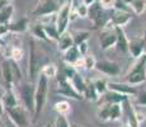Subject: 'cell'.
I'll return each mask as SVG.
<instances>
[{
    "label": "cell",
    "mask_w": 146,
    "mask_h": 127,
    "mask_svg": "<svg viewBox=\"0 0 146 127\" xmlns=\"http://www.w3.org/2000/svg\"><path fill=\"white\" fill-rule=\"evenodd\" d=\"M7 113L9 116L10 121L17 127H29L31 120H29V112L24 108L23 104L13 107V108L7 109Z\"/></svg>",
    "instance_id": "obj_6"
},
{
    "label": "cell",
    "mask_w": 146,
    "mask_h": 127,
    "mask_svg": "<svg viewBox=\"0 0 146 127\" xmlns=\"http://www.w3.org/2000/svg\"><path fill=\"white\" fill-rule=\"evenodd\" d=\"M126 99H128V97H126V95H122V94H118V93L116 92H112V90H107L104 94H102L99 97V102L100 104L103 103H123Z\"/></svg>",
    "instance_id": "obj_15"
},
{
    "label": "cell",
    "mask_w": 146,
    "mask_h": 127,
    "mask_svg": "<svg viewBox=\"0 0 146 127\" xmlns=\"http://www.w3.org/2000/svg\"><path fill=\"white\" fill-rule=\"evenodd\" d=\"M0 51H1V45H0Z\"/></svg>",
    "instance_id": "obj_47"
},
{
    "label": "cell",
    "mask_w": 146,
    "mask_h": 127,
    "mask_svg": "<svg viewBox=\"0 0 146 127\" xmlns=\"http://www.w3.org/2000/svg\"><path fill=\"white\" fill-rule=\"evenodd\" d=\"M81 3H83L84 5H86V7H90V5H93L94 3H97L95 0H81Z\"/></svg>",
    "instance_id": "obj_41"
},
{
    "label": "cell",
    "mask_w": 146,
    "mask_h": 127,
    "mask_svg": "<svg viewBox=\"0 0 146 127\" xmlns=\"http://www.w3.org/2000/svg\"><path fill=\"white\" fill-rule=\"evenodd\" d=\"M55 111L57 112V114L61 116H67L71 112V106L67 100H58L55 104Z\"/></svg>",
    "instance_id": "obj_28"
},
{
    "label": "cell",
    "mask_w": 146,
    "mask_h": 127,
    "mask_svg": "<svg viewBox=\"0 0 146 127\" xmlns=\"http://www.w3.org/2000/svg\"><path fill=\"white\" fill-rule=\"evenodd\" d=\"M116 42H117V37H116V32H114V27L108 22L106 27L102 28V32L99 35L100 49L103 51L109 50L111 47L116 46Z\"/></svg>",
    "instance_id": "obj_7"
},
{
    "label": "cell",
    "mask_w": 146,
    "mask_h": 127,
    "mask_svg": "<svg viewBox=\"0 0 146 127\" xmlns=\"http://www.w3.org/2000/svg\"><path fill=\"white\" fill-rule=\"evenodd\" d=\"M29 27V21L27 18H21L19 21L14 22V23H9L7 25L8 32H13V33H23L26 32Z\"/></svg>",
    "instance_id": "obj_20"
},
{
    "label": "cell",
    "mask_w": 146,
    "mask_h": 127,
    "mask_svg": "<svg viewBox=\"0 0 146 127\" xmlns=\"http://www.w3.org/2000/svg\"><path fill=\"white\" fill-rule=\"evenodd\" d=\"M70 84H71V86L76 90L79 94H81V95L84 94V90H85V80L81 78V75L79 72H76V74L74 75V78L70 80Z\"/></svg>",
    "instance_id": "obj_24"
},
{
    "label": "cell",
    "mask_w": 146,
    "mask_h": 127,
    "mask_svg": "<svg viewBox=\"0 0 146 127\" xmlns=\"http://www.w3.org/2000/svg\"><path fill=\"white\" fill-rule=\"evenodd\" d=\"M32 35L35 36V37H37L38 39H42V41H47V39H48L46 33H44V28L42 24H37L32 28Z\"/></svg>",
    "instance_id": "obj_34"
},
{
    "label": "cell",
    "mask_w": 146,
    "mask_h": 127,
    "mask_svg": "<svg viewBox=\"0 0 146 127\" xmlns=\"http://www.w3.org/2000/svg\"><path fill=\"white\" fill-rule=\"evenodd\" d=\"M1 102H3V104H4L5 109L13 108V107H15V106H18V104H19L18 97H17V94L14 93L13 88L7 89V92L4 93V95H3Z\"/></svg>",
    "instance_id": "obj_19"
},
{
    "label": "cell",
    "mask_w": 146,
    "mask_h": 127,
    "mask_svg": "<svg viewBox=\"0 0 146 127\" xmlns=\"http://www.w3.org/2000/svg\"><path fill=\"white\" fill-rule=\"evenodd\" d=\"M137 97H136V103L141 107H146V90L142 89L140 92H136Z\"/></svg>",
    "instance_id": "obj_39"
},
{
    "label": "cell",
    "mask_w": 146,
    "mask_h": 127,
    "mask_svg": "<svg viewBox=\"0 0 146 127\" xmlns=\"http://www.w3.org/2000/svg\"><path fill=\"white\" fill-rule=\"evenodd\" d=\"M47 93H48V79L42 74L38 75L35 88V121L38 120L41 112L43 111V107L47 100Z\"/></svg>",
    "instance_id": "obj_1"
},
{
    "label": "cell",
    "mask_w": 146,
    "mask_h": 127,
    "mask_svg": "<svg viewBox=\"0 0 146 127\" xmlns=\"http://www.w3.org/2000/svg\"><path fill=\"white\" fill-rule=\"evenodd\" d=\"M78 72V70L75 69L72 65H70V64H66L65 66L62 67V70H61V76L62 78H65L66 80H71L72 78H74V75Z\"/></svg>",
    "instance_id": "obj_32"
},
{
    "label": "cell",
    "mask_w": 146,
    "mask_h": 127,
    "mask_svg": "<svg viewBox=\"0 0 146 127\" xmlns=\"http://www.w3.org/2000/svg\"><path fill=\"white\" fill-rule=\"evenodd\" d=\"M132 1H133V0H122V3H123L125 5H127V7H128V5H130Z\"/></svg>",
    "instance_id": "obj_44"
},
{
    "label": "cell",
    "mask_w": 146,
    "mask_h": 127,
    "mask_svg": "<svg viewBox=\"0 0 146 127\" xmlns=\"http://www.w3.org/2000/svg\"><path fill=\"white\" fill-rule=\"evenodd\" d=\"M14 14V5L12 3H8L5 7L0 9V25L1 27H7L9 24L10 19L13 18Z\"/></svg>",
    "instance_id": "obj_18"
},
{
    "label": "cell",
    "mask_w": 146,
    "mask_h": 127,
    "mask_svg": "<svg viewBox=\"0 0 146 127\" xmlns=\"http://www.w3.org/2000/svg\"><path fill=\"white\" fill-rule=\"evenodd\" d=\"M71 36H72V39H74V46H78V45L88 41L90 32L89 31H76V32L71 33Z\"/></svg>",
    "instance_id": "obj_27"
},
{
    "label": "cell",
    "mask_w": 146,
    "mask_h": 127,
    "mask_svg": "<svg viewBox=\"0 0 146 127\" xmlns=\"http://www.w3.org/2000/svg\"><path fill=\"white\" fill-rule=\"evenodd\" d=\"M72 8V0H67L64 3L60 8H58L57 13H56V28H57L58 35H64L67 32V25L70 23V13H71Z\"/></svg>",
    "instance_id": "obj_5"
},
{
    "label": "cell",
    "mask_w": 146,
    "mask_h": 127,
    "mask_svg": "<svg viewBox=\"0 0 146 127\" xmlns=\"http://www.w3.org/2000/svg\"><path fill=\"white\" fill-rule=\"evenodd\" d=\"M44 28V33H46L47 38L48 39H53V41H57L60 38V35L57 32V28L56 24H42Z\"/></svg>",
    "instance_id": "obj_30"
},
{
    "label": "cell",
    "mask_w": 146,
    "mask_h": 127,
    "mask_svg": "<svg viewBox=\"0 0 146 127\" xmlns=\"http://www.w3.org/2000/svg\"><path fill=\"white\" fill-rule=\"evenodd\" d=\"M125 127H128V126H125Z\"/></svg>",
    "instance_id": "obj_50"
},
{
    "label": "cell",
    "mask_w": 146,
    "mask_h": 127,
    "mask_svg": "<svg viewBox=\"0 0 146 127\" xmlns=\"http://www.w3.org/2000/svg\"><path fill=\"white\" fill-rule=\"evenodd\" d=\"M145 1H146V0H145Z\"/></svg>",
    "instance_id": "obj_51"
},
{
    "label": "cell",
    "mask_w": 146,
    "mask_h": 127,
    "mask_svg": "<svg viewBox=\"0 0 146 127\" xmlns=\"http://www.w3.org/2000/svg\"><path fill=\"white\" fill-rule=\"evenodd\" d=\"M71 127H81V126H78V125H71Z\"/></svg>",
    "instance_id": "obj_45"
},
{
    "label": "cell",
    "mask_w": 146,
    "mask_h": 127,
    "mask_svg": "<svg viewBox=\"0 0 146 127\" xmlns=\"http://www.w3.org/2000/svg\"><path fill=\"white\" fill-rule=\"evenodd\" d=\"M114 32H116V37H117L116 46L118 51H121L122 53H128V38L126 36L123 28L114 27Z\"/></svg>",
    "instance_id": "obj_16"
},
{
    "label": "cell",
    "mask_w": 146,
    "mask_h": 127,
    "mask_svg": "<svg viewBox=\"0 0 146 127\" xmlns=\"http://www.w3.org/2000/svg\"><path fill=\"white\" fill-rule=\"evenodd\" d=\"M43 127H51V126H50V125H44Z\"/></svg>",
    "instance_id": "obj_46"
},
{
    "label": "cell",
    "mask_w": 146,
    "mask_h": 127,
    "mask_svg": "<svg viewBox=\"0 0 146 127\" xmlns=\"http://www.w3.org/2000/svg\"><path fill=\"white\" fill-rule=\"evenodd\" d=\"M76 15L78 18H88V13H89V7L84 5L83 3H80L76 7Z\"/></svg>",
    "instance_id": "obj_37"
},
{
    "label": "cell",
    "mask_w": 146,
    "mask_h": 127,
    "mask_svg": "<svg viewBox=\"0 0 146 127\" xmlns=\"http://www.w3.org/2000/svg\"><path fill=\"white\" fill-rule=\"evenodd\" d=\"M76 47H78V50H79V52H80L81 56H85L86 55V52H88V42H83V43L78 45Z\"/></svg>",
    "instance_id": "obj_40"
},
{
    "label": "cell",
    "mask_w": 146,
    "mask_h": 127,
    "mask_svg": "<svg viewBox=\"0 0 146 127\" xmlns=\"http://www.w3.org/2000/svg\"><path fill=\"white\" fill-rule=\"evenodd\" d=\"M17 90H18V94L21 97L22 104L24 106V108L27 109L29 113H35V88H33L32 83H23L17 84Z\"/></svg>",
    "instance_id": "obj_4"
},
{
    "label": "cell",
    "mask_w": 146,
    "mask_h": 127,
    "mask_svg": "<svg viewBox=\"0 0 146 127\" xmlns=\"http://www.w3.org/2000/svg\"><path fill=\"white\" fill-rule=\"evenodd\" d=\"M146 80V53H142L131 71L126 75V83L130 85H140Z\"/></svg>",
    "instance_id": "obj_2"
},
{
    "label": "cell",
    "mask_w": 146,
    "mask_h": 127,
    "mask_svg": "<svg viewBox=\"0 0 146 127\" xmlns=\"http://www.w3.org/2000/svg\"><path fill=\"white\" fill-rule=\"evenodd\" d=\"M128 8H130V10H132L136 15H140V14H142L145 12L146 1L145 0H133V1L128 5Z\"/></svg>",
    "instance_id": "obj_29"
},
{
    "label": "cell",
    "mask_w": 146,
    "mask_h": 127,
    "mask_svg": "<svg viewBox=\"0 0 146 127\" xmlns=\"http://www.w3.org/2000/svg\"><path fill=\"white\" fill-rule=\"evenodd\" d=\"M72 46H74V39H72L71 33L69 32H65L64 35H61L60 38L57 39V49L61 52H65Z\"/></svg>",
    "instance_id": "obj_21"
},
{
    "label": "cell",
    "mask_w": 146,
    "mask_h": 127,
    "mask_svg": "<svg viewBox=\"0 0 146 127\" xmlns=\"http://www.w3.org/2000/svg\"><path fill=\"white\" fill-rule=\"evenodd\" d=\"M80 57H83V56L80 55V52H79V50H78L76 46L70 47L69 50L64 52V61H65L66 64L74 65Z\"/></svg>",
    "instance_id": "obj_22"
},
{
    "label": "cell",
    "mask_w": 146,
    "mask_h": 127,
    "mask_svg": "<svg viewBox=\"0 0 146 127\" xmlns=\"http://www.w3.org/2000/svg\"><path fill=\"white\" fill-rule=\"evenodd\" d=\"M107 86H108V90H112V92H116L118 94L126 95V97H131V95L136 94V88L127 83H114V81H109L107 83Z\"/></svg>",
    "instance_id": "obj_13"
},
{
    "label": "cell",
    "mask_w": 146,
    "mask_h": 127,
    "mask_svg": "<svg viewBox=\"0 0 146 127\" xmlns=\"http://www.w3.org/2000/svg\"><path fill=\"white\" fill-rule=\"evenodd\" d=\"M83 97H85L86 99H89V100L98 102V99H99V94H98L97 90L94 88L93 81H85V90H84Z\"/></svg>",
    "instance_id": "obj_23"
},
{
    "label": "cell",
    "mask_w": 146,
    "mask_h": 127,
    "mask_svg": "<svg viewBox=\"0 0 146 127\" xmlns=\"http://www.w3.org/2000/svg\"><path fill=\"white\" fill-rule=\"evenodd\" d=\"M8 3H10V1H7V0H0V9H1L3 7H5Z\"/></svg>",
    "instance_id": "obj_43"
},
{
    "label": "cell",
    "mask_w": 146,
    "mask_h": 127,
    "mask_svg": "<svg viewBox=\"0 0 146 127\" xmlns=\"http://www.w3.org/2000/svg\"><path fill=\"white\" fill-rule=\"evenodd\" d=\"M88 17L93 21L95 27H106L109 22V15L106 14V10L99 5V3H94L93 5L89 7Z\"/></svg>",
    "instance_id": "obj_8"
},
{
    "label": "cell",
    "mask_w": 146,
    "mask_h": 127,
    "mask_svg": "<svg viewBox=\"0 0 146 127\" xmlns=\"http://www.w3.org/2000/svg\"><path fill=\"white\" fill-rule=\"evenodd\" d=\"M97 60L93 55H85L84 56V69L86 70H94Z\"/></svg>",
    "instance_id": "obj_35"
},
{
    "label": "cell",
    "mask_w": 146,
    "mask_h": 127,
    "mask_svg": "<svg viewBox=\"0 0 146 127\" xmlns=\"http://www.w3.org/2000/svg\"><path fill=\"white\" fill-rule=\"evenodd\" d=\"M116 1L117 0H99L98 3L104 10H112L116 7Z\"/></svg>",
    "instance_id": "obj_38"
},
{
    "label": "cell",
    "mask_w": 146,
    "mask_h": 127,
    "mask_svg": "<svg viewBox=\"0 0 146 127\" xmlns=\"http://www.w3.org/2000/svg\"><path fill=\"white\" fill-rule=\"evenodd\" d=\"M24 56V51L22 49L19 45H12L10 46V50H9V60H13L15 63H19V61L23 59Z\"/></svg>",
    "instance_id": "obj_25"
},
{
    "label": "cell",
    "mask_w": 146,
    "mask_h": 127,
    "mask_svg": "<svg viewBox=\"0 0 146 127\" xmlns=\"http://www.w3.org/2000/svg\"><path fill=\"white\" fill-rule=\"evenodd\" d=\"M53 127H71V125L69 123L66 116L57 114V117H56V120H55V123H53Z\"/></svg>",
    "instance_id": "obj_36"
},
{
    "label": "cell",
    "mask_w": 146,
    "mask_h": 127,
    "mask_svg": "<svg viewBox=\"0 0 146 127\" xmlns=\"http://www.w3.org/2000/svg\"><path fill=\"white\" fill-rule=\"evenodd\" d=\"M95 69L99 72H102V74H106L109 76H117V75H119V72H121L118 64L113 63V61H108V60L97 61Z\"/></svg>",
    "instance_id": "obj_12"
},
{
    "label": "cell",
    "mask_w": 146,
    "mask_h": 127,
    "mask_svg": "<svg viewBox=\"0 0 146 127\" xmlns=\"http://www.w3.org/2000/svg\"><path fill=\"white\" fill-rule=\"evenodd\" d=\"M41 74L43 76H46L47 79H52V78H56L58 74V67L56 66L55 64H46L42 66L41 69Z\"/></svg>",
    "instance_id": "obj_26"
},
{
    "label": "cell",
    "mask_w": 146,
    "mask_h": 127,
    "mask_svg": "<svg viewBox=\"0 0 146 127\" xmlns=\"http://www.w3.org/2000/svg\"><path fill=\"white\" fill-rule=\"evenodd\" d=\"M144 49H145L144 38L128 39V53H131L132 57L139 59L140 56L144 53Z\"/></svg>",
    "instance_id": "obj_14"
},
{
    "label": "cell",
    "mask_w": 146,
    "mask_h": 127,
    "mask_svg": "<svg viewBox=\"0 0 146 127\" xmlns=\"http://www.w3.org/2000/svg\"><path fill=\"white\" fill-rule=\"evenodd\" d=\"M93 84H94V88H95V90H97V93L99 94V97L102 94H104L107 90H108L107 81L103 80V79H95V80L93 81Z\"/></svg>",
    "instance_id": "obj_33"
},
{
    "label": "cell",
    "mask_w": 146,
    "mask_h": 127,
    "mask_svg": "<svg viewBox=\"0 0 146 127\" xmlns=\"http://www.w3.org/2000/svg\"><path fill=\"white\" fill-rule=\"evenodd\" d=\"M1 78H3L4 84L7 85V89L12 88V86L14 85L12 67H10V61L9 60H4L1 63Z\"/></svg>",
    "instance_id": "obj_17"
},
{
    "label": "cell",
    "mask_w": 146,
    "mask_h": 127,
    "mask_svg": "<svg viewBox=\"0 0 146 127\" xmlns=\"http://www.w3.org/2000/svg\"><path fill=\"white\" fill-rule=\"evenodd\" d=\"M58 5L56 0H38L36 8L33 9L32 14L37 17H44L50 14H55L58 10Z\"/></svg>",
    "instance_id": "obj_9"
},
{
    "label": "cell",
    "mask_w": 146,
    "mask_h": 127,
    "mask_svg": "<svg viewBox=\"0 0 146 127\" xmlns=\"http://www.w3.org/2000/svg\"><path fill=\"white\" fill-rule=\"evenodd\" d=\"M0 127H4V126H0Z\"/></svg>",
    "instance_id": "obj_49"
},
{
    "label": "cell",
    "mask_w": 146,
    "mask_h": 127,
    "mask_svg": "<svg viewBox=\"0 0 146 127\" xmlns=\"http://www.w3.org/2000/svg\"><path fill=\"white\" fill-rule=\"evenodd\" d=\"M28 74L31 81H37L38 75L41 74L42 69V53L40 49H37L35 41H31V51H29V63H28Z\"/></svg>",
    "instance_id": "obj_3"
},
{
    "label": "cell",
    "mask_w": 146,
    "mask_h": 127,
    "mask_svg": "<svg viewBox=\"0 0 146 127\" xmlns=\"http://www.w3.org/2000/svg\"><path fill=\"white\" fill-rule=\"evenodd\" d=\"M7 1H12V0H7Z\"/></svg>",
    "instance_id": "obj_48"
},
{
    "label": "cell",
    "mask_w": 146,
    "mask_h": 127,
    "mask_svg": "<svg viewBox=\"0 0 146 127\" xmlns=\"http://www.w3.org/2000/svg\"><path fill=\"white\" fill-rule=\"evenodd\" d=\"M4 111H5V107H4V104H3V102L0 100V116L4 113Z\"/></svg>",
    "instance_id": "obj_42"
},
{
    "label": "cell",
    "mask_w": 146,
    "mask_h": 127,
    "mask_svg": "<svg viewBox=\"0 0 146 127\" xmlns=\"http://www.w3.org/2000/svg\"><path fill=\"white\" fill-rule=\"evenodd\" d=\"M131 22V13L130 10H119L112 9V13L109 15V23L113 27H125Z\"/></svg>",
    "instance_id": "obj_10"
},
{
    "label": "cell",
    "mask_w": 146,
    "mask_h": 127,
    "mask_svg": "<svg viewBox=\"0 0 146 127\" xmlns=\"http://www.w3.org/2000/svg\"><path fill=\"white\" fill-rule=\"evenodd\" d=\"M9 60V59H8ZM10 61V67H12V74H13V81H14V85L19 84L22 81V72H21V69L18 66V63L13 60H9Z\"/></svg>",
    "instance_id": "obj_31"
},
{
    "label": "cell",
    "mask_w": 146,
    "mask_h": 127,
    "mask_svg": "<svg viewBox=\"0 0 146 127\" xmlns=\"http://www.w3.org/2000/svg\"><path fill=\"white\" fill-rule=\"evenodd\" d=\"M58 83H60V89L57 90V94L64 95V97H66V98H71V99H75V100H83L84 97L72 88L69 80H66L62 76H61V78L58 76Z\"/></svg>",
    "instance_id": "obj_11"
}]
</instances>
